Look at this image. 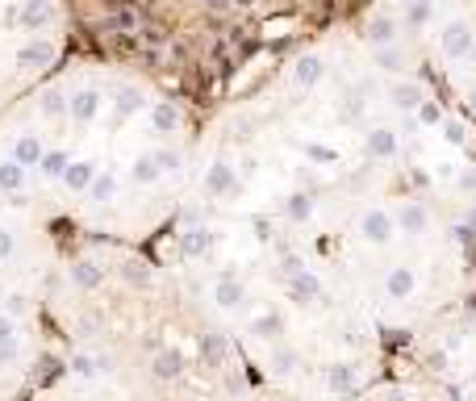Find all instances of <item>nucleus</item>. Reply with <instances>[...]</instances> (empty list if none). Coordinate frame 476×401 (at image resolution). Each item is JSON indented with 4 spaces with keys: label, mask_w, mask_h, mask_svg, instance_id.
<instances>
[{
    "label": "nucleus",
    "mask_w": 476,
    "mask_h": 401,
    "mask_svg": "<svg viewBox=\"0 0 476 401\" xmlns=\"http://www.w3.org/2000/svg\"><path fill=\"white\" fill-rule=\"evenodd\" d=\"M71 0H0V109L21 100L71 59Z\"/></svg>",
    "instance_id": "f03ea898"
},
{
    "label": "nucleus",
    "mask_w": 476,
    "mask_h": 401,
    "mask_svg": "<svg viewBox=\"0 0 476 401\" xmlns=\"http://www.w3.org/2000/svg\"><path fill=\"white\" fill-rule=\"evenodd\" d=\"M189 105L138 63L71 54L0 109V201L54 197L88 214L150 205L192 168Z\"/></svg>",
    "instance_id": "f257e3e1"
}]
</instances>
